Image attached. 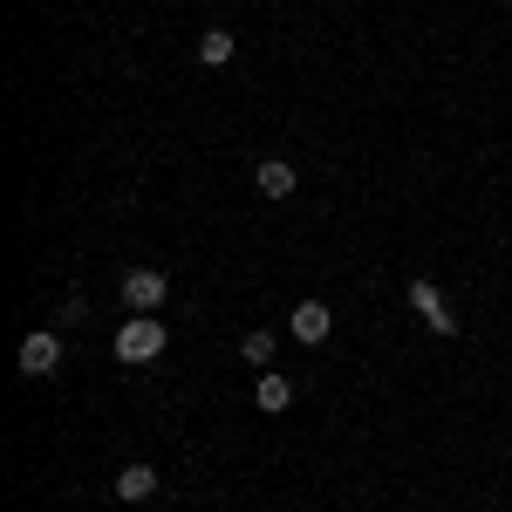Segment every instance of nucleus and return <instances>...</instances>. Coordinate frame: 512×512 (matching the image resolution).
Here are the masks:
<instances>
[{
    "mask_svg": "<svg viewBox=\"0 0 512 512\" xmlns=\"http://www.w3.org/2000/svg\"><path fill=\"white\" fill-rule=\"evenodd\" d=\"M164 342H171V335H164L158 315H130V321L117 328V362L144 369V362H158V355H164Z\"/></svg>",
    "mask_w": 512,
    "mask_h": 512,
    "instance_id": "1",
    "label": "nucleus"
},
{
    "mask_svg": "<svg viewBox=\"0 0 512 512\" xmlns=\"http://www.w3.org/2000/svg\"><path fill=\"white\" fill-rule=\"evenodd\" d=\"M253 185H260V198H294V164L287 158H260Z\"/></svg>",
    "mask_w": 512,
    "mask_h": 512,
    "instance_id": "7",
    "label": "nucleus"
},
{
    "mask_svg": "<svg viewBox=\"0 0 512 512\" xmlns=\"http://www.w3.org/2000/svg\"><path fill=\"white\" fill-rule=\"evenodd\" d=\"M55 369H62V335L55 328L21 335V376H55Z\"/></svg>",
    "mask_w": 512,
    "mask_h": 512,
    "instance_id": "3",
    "label": "nucleus"
},
{
    "mask_svg": "<svg viewBox=\"0 0 512 512\" xmlns=\"http://www.w3.org/2000/svg\"><path fill=\"white\" fill-rule=\"evenodd\" d=\"M410 308L424 315V328H431V335H458V315L444 308V294H437L431 280H410Z\"/></svg>",
    "mask_w": 512,
    "mask_h": 512,
    "instance_id": "4",
    "label": "nucleus"
},
{
    "mask_svg": "<svg viewBox=\"0 0 512 512\" xmlns=\"http://www.w3.org/2000/svg\"><path fill=\"white\" fill-rule=\"evenodd\" d=\"M198 62H205V69L233 62V35H226V28H205V35H198Z\"/></svg>",
    "mask_w": 512,
    "mask_h": 512,
    "instance_id": "9",
    "label": "nucleus"
},
{
    "mask_svg": "<svg viewBox=\"0 0 512 512\" xmlns=\"http://www.w3.org/2000/svg\"><path fill=\"white\" fill-rule=\"evenodd\" d=\"M287 328H294V342H328V328H335V315H328V301H301L294 315H287Z\"/></svg>",
    "mask_w": 512,
    "mask_h": 512,
    "instance_id": "5",
    "label": "nucleus"
},
{
    "mask_svg": "<svg viewBox=\"0 0 512 512\" xmlns=\"http://www.w3.org/2000/svg\"><path fill=\"white\" fill-rule=\"evenodd\" d=\"M164 301H171L164 267H130V274H123V308H130V315H158Z\"/></svg>",
    "mask_w": 512,
    "mask_h": 512,
    "instance_id": "2",
    "label": "nucleus"
},
{
    "mask_svg": "<svg viewBox=\"0 0 512 512\" xmlns=\"http://www.w3.org/2000/svg\"><path fill=\"white\" fill-rule=\"evenodd\" d=\"M239 355H246L253 369H267V362H274V328H246V335H239Z\"/></svg>",
    "mask_w": 512,
    "mask_h": 512,
    "instance_id": "10",
    "label": "nucleus"
},
{
    "mask_svg": "<svg viewBox=\"0 0 512 512\" xmlns=\"http://www.w3.org/2000/svg\"><path fill=\"white\" fill-rule=\"evenodd\" d=\"M253 403H260L267 417H280V410L294 403V383H287L280 369H260V376H253Z\"/></svg>",
    "mask_w": 512,
    "mask_h": 512,
    "instance_id": "6",
    "label": "nucleus"
},
{
    "mask_svg": "<svg viewBox=\"0 0 512 512\" xmlns=\"http://www.w3.org/2000/svg\"><path fill=\"white\" fill-rule=\"evenodd\" d=\"M151 492H158V472H151V465H123L117 472V499L137 506V499H151Z\"/></svg>",
    "mask_w": 512,
    "mask_h": 512,
    "instance_id": "8",
    "label": "nucleus"
}]
</instances>
